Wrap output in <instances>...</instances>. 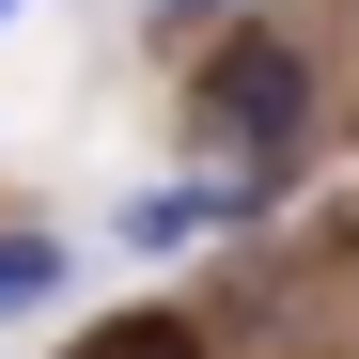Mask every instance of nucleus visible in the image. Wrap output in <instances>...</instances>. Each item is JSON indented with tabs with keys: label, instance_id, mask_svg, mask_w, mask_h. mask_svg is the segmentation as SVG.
<instances>
[{
	"label": "nucleus",
	"instance_id": "1",
	"mask_svg": "<svg viewBox=\"0 0 359 359\" xmlns=\"http://www.w3.org/2000/svg\"><path fill=\"white\" fill-rule=\"evenodd\" d=\"M203 141L234 156V188H266V172L313 141V63H297L281 32H250V47H219L203 63Z\"/></svg>",
	"mask_w": 359,
	"mask_h": 359
},
{
	"label": "nucleus",
	"instance_id": "2",
	"mask_svg": "<svg viewBox=\"0 0 359 359\" xmlns=\"http://www.w3.org/2000/svg\"><path fill=\"white\" fill-rule=\"evenodd\" d=\"M47 281H63V234H0V313H32Z\"/></svg>",
	"mask_w": 359,
	"mask_h": 359
},
{
	"label": "nucleus",
	"instance_id": "3",
	"mask_svg": "<svg viewBox=\"0 0 359 359\" xmlns=\"http://www.w3.org/2000/svg\"><path fill=\"white\" fill-rule=\"evenodd\" d=\"M79 359H188V328H94Z\"/></svg>",
	"mask_w": 359,
	"mask_h": 359
},
{
	"label": "nucleus",
	"instance_id": "4",
	"mask_svg": "<svg viewBox=\"0 0 359 359\" xmlns=\"http://www.w3.org/2000/svg\"><path fill=\"white\" fill-rule=\"evenodd\" d=\"M203 16H234V0H156V32H203Z\"/></svg>",
	"mask_w": 359,
	"mask_h": 359
},
{
	"label": "nucleus",
	"instance_id": "5",
	"mask_svg": "<svg viewBox=\"0 0 359 359\" xmlns=\"http://www.w3.org/2000/svg\"><path fill=\"white\" fill-rule=\"evenodd\" d=\"M0 16H16V0H0Z\"/></svg>",
	"mask_w": 359,
	"mask_h": 359
}]
</instances>
